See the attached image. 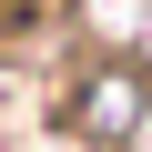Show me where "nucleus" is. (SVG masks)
<instances>
[{"label":"nucleus","mask_w":152,"mask_h":152,"mask_svg":"<svg viewBox=\"0 0 152 152\" xmlns=\"http://www.w3.org/2000/svg\"><path fill=\"white\" fill-rule=\"evenodd\" d=\"M142 112H152V61H142L132 41H81V51H61V81H51V132H61V142L112 152Z\"/></svg>","instance_id":"obj_1"},{"label":"nucleus","mask_w":152,"mask_h":152,"mask_svg":"<svg viewBox=\"0 0 152 152\" xmlns=\"http://www.w3.org/2000/svg\"><path fill=\"white\" fill-rule=\"evenodd\" d=\"M71 31V0H0V61H31Z\"/></svg>","instance_id":"obj_2"},{"label":"nucleus","mask_w":152,"mask_h":152,"mask_svg":"<svg viewBox=\"0 0 152 152\" xmlns=\"http://www.w3.org/2000/svg\"><path fill=\"white\" fill-rule=\"evenodd\" d=\"M112 152H152V112H142V122H132V132H122Z\"/></svg>","instance_id":"obj_3"}]
</instances>
